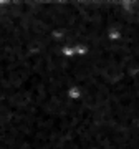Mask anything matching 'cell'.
I'll list each match as a JSON object with an SVG mask.
<instances>
[{"instance_id":"cell-1","label":"cell","mask_w":139,"mask_h":149,"mask_svg":"<svg viewBox=\"0 0 139 149\" xmlns=\"http://www.w3.org/2000/svg\"><path fill=\"white\" fill-rule=\"evenodd\" d=\"M68 95L71 96V98H78V96L81 95V91H80V88H73V90L68 91Z\"/></svg>"}]
</instances>
